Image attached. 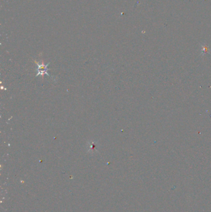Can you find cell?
<instances>
[{
  "label": "cell",
  "instance_id": "6da1fadb",
  "mask_svg": "<svg viewBox=\"0 0 211 212\" xmlns=\"http://www.w3.org/2000/svg\"><path fill=\"white\" fill-rule=\"evenodd\" d=\"M37 64L38 66V68H37V75H36V77H37L39 75H43V74H46L48 76H50L49 74L48 73V66L49 65L50 63H47V65H45L43 63L42 64H40L39 63H37V62H35Z\"/></svg>",
  "mask_w": 211,
  "mask_h": 212
}]
</instances>
